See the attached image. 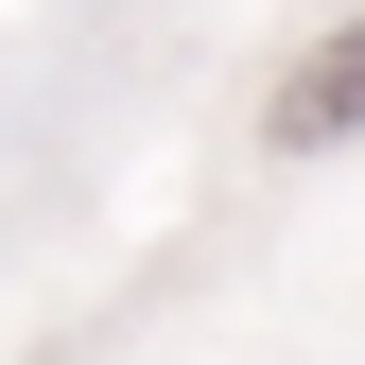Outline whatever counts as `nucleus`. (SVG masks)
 <instances>
[{"instance_id": "1", "label": "nucleus", "mask_w": 365, "mask_h": 365, "mask_svg": "<svg viewBox=\"0 0 365 365\" xmlns=\"http://www.w3.org/2000/svg\"><path fill=\"white\" fill-rule=\"evenodd\" d=\"M365 122V35H331V53H313V87L279 105V140H348Z\"/></svg>"}]
</instances>
